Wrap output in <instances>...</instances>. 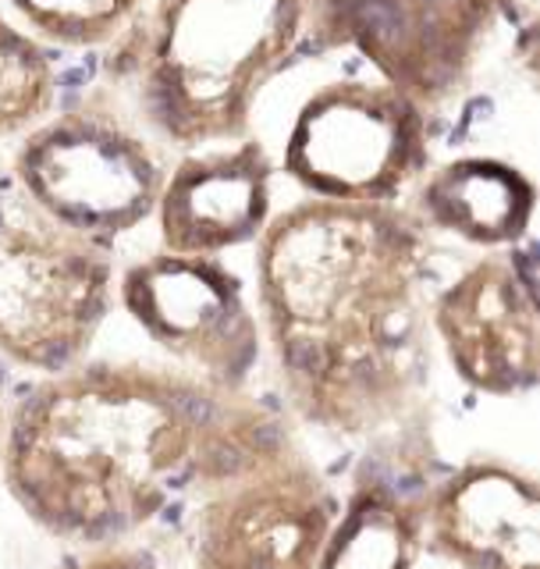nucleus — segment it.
<instances>
[{
	"label": "nucleus",
	"instance_id": "obj_12",
	"mask_svg": "<svg viewBox=\"0 0 540 569\" xmlns=\"http://www.w3.org/2000/svg\"><path fill=\"white\" fill-rule=\"evenodd\" d=\"M160 242L178 257H218L257 239L270 221V160L253 139L186 157L157 200Z\"/></svg>",
	"mask_w": 540,
	"mask_h": 569
},
{
	"label": "nucleus",
	"instance_id": "obj_9",
	"mask_svg": "<svg viewBox=\"0 0 540 569\" xmlns=\"http://www.w3.org/2000/svg\"><path fill=\"white\" fill-rule=\"evenodd\" d=\"M121 307L160 349L196 378L242 388L260 356L257 317L242 281L218 257L153 253L132 263L118 284Z\"/></svg>",
	"mask_w": 540,
	"mask_h": 569
},
{
	"label": "nucleus",
	"instance_id": "obj_15",
	"mask_svg": "<svg viewBox=\"0 0 540 569\" xmlns=\"http://www.w3.org/2000/svg\"><path fill=\"white\" fill-rule=\"evenodd\" d=\"M53 97L58 71L50 53L0 11V142L40 124Z\"/></svg>",
	"mask_w": 540,
	"mask_h": 569
},
{
	"label": "nucleus",
	"instance_id": "obj_6",
	"mask_svg": "<svg viewBox=\"0 0 540 569\" xmlns=\"http://www.w3.org/2000/svg\"><path fill=\"white\" fill-rule=\"evenodd\" d=\"M423 168L427 111L381 79L323 86L284 142V174L313 200L394 203Z\"/></svg>",
	"mask_w": 540,
	"mask_h": 569
},
{
	"label": "nucleus",
	"instance_id": "obj_13",
	"mask_svg": "<svg viewBox=\"0 0 540 569\" xmlns=\"http://www.w3.org/2000/svg\"><path fill=\"white\" fill-rule=\"evenodd\" d=\"M537 210L530 178L491 157L441 164L420 189V221L470 246L512 249L527 239Z\"/></svg>",
	"mask_w": 540,
	"mask_h": 569
},
{
	"label": "nucleus",
	"instance_id": "obj_3",
	"mask_svg": "<svg viewBox=\"0 0 540 569\" xmlns=\"http://www.w3.org/2000/svg\"><path fill=\"white\" fill-rule=\"evenodd\" d=\"M310 32V0H157L132 47L139 118L174 147L242 139Z\"/></svg>",
	"mask_w": 540,
	"mask_h": 569
},
{
	"label": "nucleus",
	"instance_id": "obj_14",
	"mask_svg": "<svg viewBox=\"0 0 540 569\" xmlns=\"http://www.w3.org/2000/svg\"><path fill=\"white\" fill-rule=\"evenodd\" d=\"M423 541V506L381 477L359 480L334 512L320 569H412Z\"/></svg>",
	"mask_w": 540,
	"mask_h": 569
},
{
	"label": "nucleus",
	"instance_id": "obj_18",
	"mask_svg": "<svg viewBox=\"0 0 540 569\" xmlns=\"http://www.w3.org/2000/svg\"><path fill=\"white\" fill-rule=\"evenodd\" d=\"M0 445H4V413H0Z\"/></svg>",
	"mask_w": 540,
	"mask_h": 569
},
{
	"label": "nucleus",
	"instance_id": "obj_17",
	"mask_svg": "<svg viewBox=\"0 0 540 569\" xmlns=\"http://www.w3.org/2000/svg\"><path fill=\"white\" fill-rule=\"evenodd\" d=\"M64 569H157V562L150 559V551L118 545V548H97L89 559L71 562Z\"/></svg>",
	"mask_w": 540,
	"mask_h": 569
},
{
	"label": "nucleus",
	"instance_id": "obj_11",
	"mask_svg": "<svg viewBox=\"0 0 540 569\" xmlns=\"http://www.w3.org/2000/svg\"><path fill=\"white\" fill-rule=\"evenodd\" d=\"M423 538L456 569H540V491L533 473L473 459L430 491Z\"/></svg>",
	"mask_w": 540,
	"mask_h": 569
},
{
	"label": "nucleus",
	"instance_id": "obj_10",
	"mask_svg": "<svg viewBox=\"0 0 540 569\" xmlns=\"http://www.w3.org/2000/svg\"><path fill=\"white\" fill-rule=\"evenodd\" d=\"M533 257L523 249L470 263L434 299V325L459 378L483 396H519L537 385L540 331Z\"/></svg>",
	"mask_w": 540,
	"mask_h": 569
},
{
	"label": "nucleus",
	"instance_id": "obj_16",
	"mask_svg": "<svg viewBox=\"0 0 540 569\" xmlns=\"http://www.w3.org/2000/svg\"><path fill=\"white\" fill-rule=\"evenodd\" d=\"M26 22L64 47H100L132 22L142 0H8Z\"/></svg>",
	"mask_w": 540,
	"mask_h": 569
},
{
	"label": "nucleus",
	"instance_id": "obj_4",
	"mask_svg": "<svg viewBox=\"0 0 540 569\" xmlns=\"http://www.w3.org/2000/svg\"><path fill=\"white\" fill-rule=\"evenodd\" d=\"M111 289V246L58 224L0 171V352L40 373L76 367Z\"/></svg>",
	"mask_w": 540,
	"mask_h": 569
},
{
	"label": "nucleus",
	"instance_id": "obj_2",
	"mask_svg": "<svg viewBox=\"0 0 540 569\" xmlns=\"http://www.w3.org/2000/svg\"><path fill=\"white\" fill-rule=\"evenodd\" d=\"M399 203L302 200L257 242V292L288 402L341 438L399 427L423 381L430 242Z\"/></svg>",
	"mask_w": 540,
	"mask_h": 569
},
{
	"label": "nucleus",
	"instance_id": "obj_1",
	"mask_svg": "<svg viewBox=\"0 0 540 569\" xmlns=\"http://www.w3.org/2000/svg\"><path fill=\"white\" fill-rule=\"evenodd\" d=\"M284 441V427L242 388L142 363H76L18 402L0 467L36 527L97 551Z\"/></svg>",
	"mask_w": 540,
	"mask_h": 569
},
{
	"label": "nucleus",
	"instance_id": "obj_7",
	"mask_svg": "<svg viewBox=\"0 0 540 569\" xmlns=\"http://www.w3.org/2000/svg\"><path fill=\"white\" fill-rule=\"evenodd\" d=\"M509 0H310L320 47H352L423 111L470 82L483 40Z\"/></svg>",
	"mask_w": 540,
	"mask_h": 569
},
{
	"label": "nucleus",
	"instance_id": "obj_8",
	"mask_svg": "<svg viewBox=\"0 0 540 569\" xmlns=\"http://www.w3.org/2000/svg\"><path fill=\"white\" fill-rule=\"evenodd\" d=\"M338 502L296 441L203 491L196 569H320Z\"/></svg>",
	"mask_w": 540,
	"mask_h": 569
},
{
	"label": "nucleus",
	"instance_id": "obj_5",
	"mask_svg": "<svg viewBox=\"0 0 540 569\" xmlns=\"http://www.w3.org/2000/svg\"><path fill=\"white\" fill-rule=\"evenodd\" d=\"M11 178L58 224L111 246L157 210L168 174L129 121L86 100L36 124L14 150Z\"/></svg>",
	"mask_w": 540,
	"mask_h": 569
}]
</instances>
